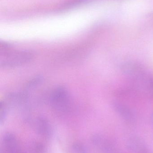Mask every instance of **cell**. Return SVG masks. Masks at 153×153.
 Segmentation results:
<instances>
[{
	"label": "cell",
	"instance_id": "6da1fadb",
	"mask_svg": "<svg viewBox=\"0 0 153 153\" xmlns=\"http://www.w3.org/2000/svg\"><path fill=\"white\" fill-rule=\"evenodd\" d=\"M1 66L10 68L23 65L30 62L34 54L28 50L13 51L10 49L1 53Z\"/></svg>",
	"mask_w": 153,
	"mask_h": 153
},
{
	"label": "cell",
	"instance_id": "7a4b0ae2",
	"mask_svg": "<svg viewBox=\"0 0 153 153\" xmlns=\"http://www.w3.org/2000/svg\"><path fill=\"white\" fill-rule=\"evenodd\" d=\"M50 103L52 108L60 114H65L70 111L71 99L66 88L58 86L54 90L50 95Z\"/></svg>",
	"mask_w": 153,
	"mask_h": 153
},
{
	"label": "cell",
	"instance_id": "3957f363",
	"mask_svg": "<svg viewBox=\"0 0 153 153\" xmlns=\"http://www.w3.org/2000/svg\"><path fill=\"white\" fill-rule=\"evenodd\" d=\"M123 73L127 76L134 79H139L143 77L144 71L141 65L134 62H128L122 66Z\"/></svg>",
	"mask_w": 153,
	"mask_h": 153
},
{
	"label": "cell",
	"instance_id": "277c9868",
	"mask_svg": "<svg viewBox=\"0 0 153 153\" xmlns=\"http://www.w3.org/2000/svg\"><path fill=\"white\" fill-rule=\"evenodd\" d=\"M35 127L39 134L46 137H49L53 133L52 126L47 119L39 117L36 120Z\"/></svg>",
	"mask_w": 153,
	"mask_h": 153
},
{
	"label": "cell",
	"instance_id": "5b68a950",
	"mask_svg": "<svg viewBox=\"0 0 153 153\" xmlns=\"http://www.w3.org/2000/svg\"><path fill=\"white\" fill-rule=\"evenodd\" d=\"M3 150L10 151L19 149L17 138L12 133H6L3 137Z\"/></svg>",
	"mask_w": 153,
	"mask_h": 153
},
{
	"label": "cell",
	"instance_id": "8992f818",
	"mask_svg": "<svg viewBox=\"0 0 153 153\" xmlns=\"http://www.w3.org/2000/svg\"><path fill=\"white\" fill-rule=\"evenodd\" d=\"M114 106L116 111L125 119L127 120H132L134 119L133 112L126 106L119 103H115Z\"/></svg>",
	"mask_w": 153,
	"mask_h": 153
},
{
	"label": "cell",
	"instance_id": "52a82bcc",
	"mask_svg": "<svg viewBox=\"0 0 153 153\" xmlns=\"http://www.w3.org/2000/svg\"><path fill=\"white\" fill-rule=\"evenodd\" d=\"M129 146L133 150L139 153H149L145 146L140 140L136 138H131L128 141Z\"/></svg>",
	"mask_w": 153,
	"mask_h": 153
},
{
	"label": "cell",
	"instance_id": "ba28073f",
	"mask_svg": "<svg viewBox=\"0 0 153 153\" xmlns=\"http://www.w3.org/2000/svg\"><path fill=\"white\" fill-rule=\"evenodd\" d=\"M7 105L5 102L2 101L0 104V123L2 124L5 120L7 113Z\"/></svg>",
	"mask_w": 153,
	"mask_h": 153
},
{
	"label": "cell",
	"instance_id": "9c48e42d",
	"mask_svg": "<svg viewBox=\"0 0 153 153\" xmlns=\"http://www.w3.org/2000/svg\"><path fill=\"white\" fill-rule=\"evenodd\" d=\"M72 147L75 153H89L85 146L81 143L74 144Z\"/></svg>",
	"mask_w": 153,
	"mask_h": 153
},
{
	"label": "cell",
	"instance_id": "30bf717a",
	"mask_svg": "<svg viewBox=\"0 0 153 153\" xmlns=\"http://www.w3.org/2000/svg\"><path fill=\"white\" fill-rule=\"evenodd\" d=\"M34 150L37 153H44L45 147L40 144L36 143L34 146Z\"/></svg>",
	"mask_w": 153,
	"mask_h": 153
}]
</instances>
